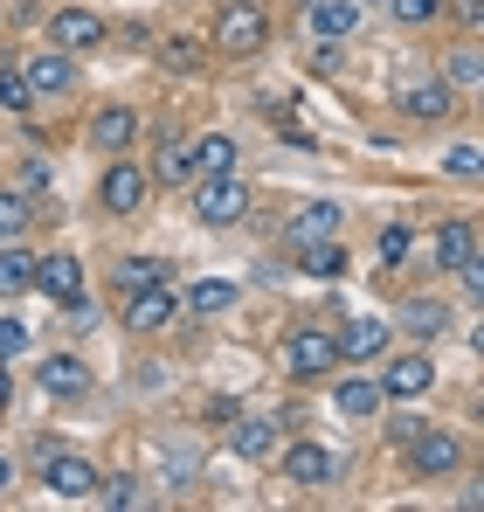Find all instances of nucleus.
Instances as JSON below:
<instances>
[{
	"mask_svg": "<svg viewBox=\"0 0 484 512\" xmlns=\"http://www.w3.org/2000/svg\"><path fill=\"white\" fill-rule=\"evenodd\" d=\"M35 381H42V395H56V402H77L83 388H90V367H83L77 353H49Z\"/></svg>",
	"mask_w": 484,
	"mask_h": 512,
	"instance_id": "obj_14",
	"label": "nucleus"
},
{
	"mask_svg": "<svg viewBox=\"0 0 484 512\" xmlns=\"http://www.w3.org/2000/svg\"><path fill=\"white\" fill-rule=\"evenodd\" d=\"M146 187H153V173H146V167L111 160L104 180H97V201H104V215H139V208H146Z\"/></svg>",
	"mask_w": 484,
	"mask_h": 512,
	"instance_id": "obj_4",
	"label": "nucleus"
},
{
	"mask_svg": "<svg viewBox=\"0 0 484 512\" xmlns=\"http://www.w3.org/2000/svg\"><path fill=\"white\" fill-rule=\"evenodd\" d=\"M28 346V333H21V319H0V360H14Z\"/></svg>",
	"mask_w": 484,
	"mask_h": 512,
	"instance_id": "obj_36",
	"label": "nucleus"
},
{
	"mask_svg": "<svg viewBox=\"0 0 484 512\" xmlns=\"http://www.w3.org/2000/svg\"><path fill=\"white\" fill-rule=\"evenodd\" d=\"M298 270L332 284V277H346V250H339L332 236H319V243H298Z\"/></svg>",
	"mask_w": 484,
	"mask_h": 512,
	"instance_id": "obj_23",
	"label": "nucleus"
},
{
	"mask_svg": "<svg viewBox=\"0 0 484 512\" xmlns=\"http://www.w3.org/2000/svg\"><path fill=\"white\" fill-rule=\"evenodd\" d=\"M450 77H457V84H464V90H478V49H464V56L450 63Z\"/></svg>",
	"mask_w": 484,
	"mask_h": 512,
	"instance_id": "obj_37",
	"label": "nucleus"
},
{
	"mask_svg": "<svg viewBox=\"0 0 484 512\" xmlns=\"http://www.w3.org/2000/svg\"><path fill=\"white\" fill-rule=\"evenodd\" d=\"M153 56H160L166 70H180V77L201 70V42H194V35H166V42H153Z\"/></svg>",
	"mask_w": 484,
	"mask_h": 512,
	"instance_id": "obj_28",
	"label": "nucleus"
},
{
	"mask_svg": "<svg viewBox=\"0 0 484 512\" xmlns=\"http://www.w3.org/2000/svg\"><path fill=\"white\" fill-rule=\"evenodd\" d=\"M139 139V118L125 111V104H111V111H97V125H90V146L97 153H125Z\"/></svg>",
	"mask_w": 484,
	"mask_h": 512,
	"instance_id": "obj_20",
	"label": "nucleus"
},
{
	"mask_svg": "<svg viewBox=\"0 0 484 512\" xmlns=\"http://www.w3.org/2000/svg\"><path fill=\"white\" fill-rule=\"evenodd\" d=\"M408 243H415V236H408V222H388V229H381V270H402Z\"/></svg>",
	"mask_w": 484,
	"mask_h": 512,
	"instance_id": "obj_30",
	"label": "nucleus"
},
{
	"mask_svg": "<svg viewBox=\"0 0 484 512\" xmlns=\"http://www.w3.org/2000/svg\"><path fill=\"white\" fill-rule=\"evenodd\" d=\"M35 291H49L56 305L83 298V270H77V256H35Z\"/></svg>",
	"mask_w": 484,
	"mask_h": 512,
	"instance_id": "obj_15",
	"label": "nucleus"
},
{
	"mask_svg": "<svg viewBox=\"0 0 484 512\" xmlns=\"http://www.w3.org/2000/svg\"><path fill=\"white\" fill-rule=\"evenodd\" d=\"M429 256H436V270H464V263H478V229H471L464 215L436 222V243H429Z\"/></svg>",
	"mask_w": 484,
	"mask_h": 512,
	"instance_id": "obj_12",
	"label": "nucleus"
},
{
	"mask_svg": "<svg viewBox=\"0 0 484 512\" xmlns=\"http://www.w3.org/2000/svg\"><path fill=\"white\" fill-rule=\"evenodd\" d=\"M187 160H194V173L222 180V173H236V139H229V132H201V139L187 146Z\"/></svg>",
	"mask_w": 484,
	"mask_h": 512,
	"instance_id": "obj_19",
	"label": "nucleus"
},
{
	"mask_svg": "<svg viewBox=\"0 0 484 512\" xmlns=\"http://www.w3.org/2000/svg\"><path fill=\"white\" fill-rule=\"evenodd\" d=\"M21 77L35 97H70L77 90V56H63V49H35L28 63H21Z\"/></svg>",
	"mask_w": 484,
	"mask_h": 512,
	"instance_id": "obj_8",
	"label": "nucleus"
},
{
	"mask_svg": "<svg viewBox=\"0 0 484 512\" xmlns=\"http://www.w3.org/2000/svg\"><path fill=\"white\" fill-rule=\"evenodd\" d=\"M402 111H408V118H422V125H436V118H450V111H457V97H450L443 77H422V84L402 90Z\"/></svg>",
	"mask_w": 484,
	"mask_h": 512,
	"instance_id": "obj_16",
	"label": "nucleus"
},
{
	"mask_svg": "<svg viewBox=\"0 0 484 512\" xmlns=\"http://www.w3.org/2000/svg\"><path fill=\"white\" fill-rule=\"evenodd\" d=\"M111 277H118V291H146V284H166L173 277V263H160V256H125Z\"/></svg>",
	"mask_w": 484,
	"mask_h": 512,
	"instance_id": "obj_25",
	"label": "nucleus"
},
{
	"mask_svg": "<svg viewBox=\"0 0 484 512\" xmlns=\"http://www.w3.org/2000/svg\"><path fill=\"white\" fill-rule=\"evenodd\" d=\"M332 402H339V416H374L388 395H381V381H374V374H346V381L332 388Z\"/></svg>",
	"mask_w": 484,
	"mask_h": 512,
	"instance_id": "obj_21",
	"label": "nucleus"
},
{
	"mask_svg": "<svg viewBox=\"0 0 484 512\" xmlns=\"http://www.w3.org/2000/svg\"><path fill=\"white\" fill-rule=\"evenodd\" d=\"M21 187H28V194L49 187V160H28V167H21Z\"/></svg>",
	"mask_w": 484,
	"mask_h": 512,
	"instance_id": "obj_39",
	"label": "nucleus"
},
{
	"mask_svg": "<svg viewBox=\"0 0 484 512\" xmlns=\"http://www.w3.org/2000/svg\"><path fill=\"white\" fill-rule=\"evenodd\" d=\"M0 111H14V118L35 111V90H28V77H21L14 63H0Z\"/></svg>",
	"mask_w": 484,
	"mask_h": 512,
	"instance_id": "obj_29",
	"label": "nucleus"
},
{
	"mask_svg": "<svg viewBox=\"0 0 484 512\" xmlns=\"http://www.w3.org/2000/svg\"><path fill=\"white\" fill-rule=\"evenodd\" d=\"M443 167L457 173V180H478L484 160H478V146H450V153H443Z\"/></svg>",
	"mask_w": 484,
	"mask_h": 512,
	"instance_id": "obj_35",
	"label": "nucleus"
},
{
	"mask_svg": "<svg viewBox=\"0 0 484 512\" xmlns=\"http://www.w3.org/2000/svg\"><path fill=\"white\" fill-rule=\"evenodd\" d=\"M263 42H270V14H263V7L236 0V7L215 14V49H222V56H256Z\"/></svg>",
	"mask_w": 484,
	"mask_h": 512,
	"instance_id": "obj_3",
	"label": "nucleus"
},
{
	"mask_svg": "<svg viewBox=\"0 0 484 512\" xmlns=\"http://www.w3.org/2000/svg\"><path fill=\"white\" fill-rule=\"evenodd\" d=\"M97 499H104V506H111V512H132V506H146V492H139L132 478H111V485L97 478Z\"/></svg>",
	"mask_w": 484,
	"mask_h": 512,
	"instance_id": "obj_31",
	"label": "nucleus"
},
{
	"mask_svg": "<svg viewBox=\"0 0 484 512\" xmlns=\"http://www.w3.org/2000/svg\"><path fill=\"white\" fill-rule=\"evenodd\" d=\"M7 485H14V464H7V457H0V492H7Z\"/></svg>",
	"mask_w": 484,
	"mask_h": 512,
	"instance_id": "obj_42",
	"label": "nucleus"
},
{
	"mask_svg": "<svg viewBox=\"0 0 484 512\" xmlns=\"http://www.w3.org/2000/svg\"><path fill=\"white\" fill-rule=\"evenodd\" d=\"M236 298H242L236 284H222V277H201V284H194V291H187L180 305H187V312H201V319H215V312H229Z\"/></svg>",
	"mask_w": 484,
	"mask_h": 512,
	"instance_id": "obj_24",
	"label": "nucleus"
},
{
	"mask_svg": "<svg viewBox=\"0 0 484 512\" xmlns=\"http://www.w3.org/2000/svg\"><path fill=\"white\" fill-rule=\"evenodd\" d=\"M388 7H395V21H408V28H422V21L443 14V0H388Z\"/></svg>",
	"mask_w": 484,
	"mask_h": 512,
	"instance_id": "obj_34",
	"label": "nucleus"
},
{
	"mask_svg": "<svg viewBox=\"0 0 484 512\" xmlns=\"http://www.w3.org/2000/svg\"><path fill=\"white\" fill-rule=\"evenodd\" d=\"M457 14H464V28H478V21H484V0H457Z\"/></svg>",
	"mask_w": 484,
	"mask_h": 512,
	"instance_id": "obj_40",
	"label": "nucleus"
},
{
	"mask_svg": "<svg viewBox=\"0 0 484 512\" xmlns=\"http://www.w3.org/2000/svg\"><path fill=\"white\" fill-rule=\"evenodd\" d=\"M35 464H42V478H49L56 499H97V464H83L70 450H42Z\"/></svg>",
	"mask_w": 484,
	"mask_h": 512,
	"instance_id": "obj_6",
	"label": "nucleus"
},
{
	"mask_svg": "<svg viewBox=\"0 0 484 512\" xmlns=\"http://www.w3.org/2000/svg\"><path fill=\"white\" fill-rule=\"evenodd\" d=\"M21 229H28V201L21 194H0V243H14Z\"/></svg>",
	"mask_w": 484,
	"mask_h": 512,
	"instance_id": "obj_33",
	"label": "nucleus"
},
{
	"mask_svg": "<svg viewBox=\"0 0 484 512\" xmlns=\"http://www.w3.org/2000/svg\"><path fill=\"white\" fill-rule=\"evenodd\" d=\"M402 319H408V333H443V326H450V312H443V305H429V298H415Z\"/></svg>",
	"mask_w": 484,
	"mask_h": 512,
	"instance_id": "obj_32",
	"label": "nucleus"
},
{
	"mask_svg": "<svg viewBox=\"0 0 484 512\" xmlns=\"http://www.w3.org/2000/svg\"><path fill=\"white\" fill-rule=\"evenodd\" d=\"M388 340H395V326H388V319H353L346 333H332L339 360H381V353H388Z\"/></svg>",
	"mask_w": 484,
	"mask_h": 512,
	"instance_id": "obj_13",
	"label": "nucleus"
},
{
	"mask_svg": "<svg viewBox=\"0 0 484 512\" xmlns=\"http://www.w3.org/2000/svg\"><path fill=\"white\" fill-rule=\"evenodd\" d=\"M229 450H236V457H249V464H263V457L277 450L270 416H229Z\"/></svg>",
	"mask_w": 484,
	"mask_h": 512,
	"instance_id": "obj_17",
	"label": "nucleus"
},
{
	"mask_svg": "<svg viewBox=\"0 0 484 512\" xmlns=\"http://www.w3.org/2000/svg\"><path fill=\"white\" fill-rule=\"evenodd\" d=\"M284 478L305 485V492H325V485L339 478V457H332L325 443H291V450H284Z\"/></svg>",
	"mask_w": 484,
	"mask_h": 512,
	"instance_id": "obj_10",
	"label": "nucleus"
},
{
	"mask_svg": "<svg viewBox=\"0 0 484 512\" xmlns=\"http://www.w3.org/2000/svg\"><path fill=\"white\" fill-rule=\"evenodd\" d=\"M21 291H35V256L0 250V298H21Z\"/></svg>",
	"mask_w": 484,
	"mask_h": 512,
	"instance_id": "obj_26",
	"label": "nucleus"
},
{
	"mask_svg": "<svg viewBox=\"0 0 484 512\" xmlns=\"http://www.w3.org/2000/svg\"><path fill=\"white\" fill-rule=\"evenodd\" d=\"M63 312H70V319H63V326H70V333H90V326H97V319H90V305H83V298H70V305H63Z\"/></svg>",
	"mask_w": 484,
	"mask_h": 512,
	"instance_id": "obj_38",
	"label": "nucleus"
},
{
	"mask_svg": "<svg viewBox=\"0 0 484 512\" xmlns=\"http://www.w3.org/2000/svg\"><path fill=\"white\" fill-rule=\"evenodd\" d=\"M7 395H14V374H7V360H0V409H7Z\"/></svg>",
	"mask_w": 484,
	"mask_h": 512,
	"instance_id": "obj_41",
	"label": "nucleus"
},
{
	"mask_svg": "<svg viewBox=\"0 0 484 512\" xmlns=\"http://www.w3.org/2000/svg\"><path fill=\"white\" fill-rule=\"evenodd\" d=\"M153 173H160V187H180V180L194 173L187 146H180V132H160V160H153Z\"/></svg>",
	"mask_w": 484,
	"mask_h": 512,
	"instance_id": "obj_27",
	"label": "nucleus"
},
{
	"mask_svg": "<svg viewBox=\"0 0 484 512\" xmlns=\"http://www.w3.org/2000/svg\"><path fill=\"white\" fill-rule=\"evenodd\" d=\"M194 215H201L208 229H236L242 215H249V187H242L236 173L208 180V187H201V201H194Z\"/></svg>",
	"mask_w": 484,
	"mask_h": 512,
	"instance_id": "obj_5",
	"label": "nucleus"
},
{
	"mask_svg": "<svg viewBox=\"0 0 484 512\" xmlns=\"http://www.w3.org/2000/svg\"><path fill=\"white\" fill-rule=\"evenodd\" d=\"M381 395H395V402H415V395H429V381H436V367H429V353H395L381 374Z\"/></svg>",
	"mask_w": 484,
	"mask_h": 512,
	"instance_id": "obj_9",
	"label": "nucleus"
},
{
	"mask_svg": "<svg viewBox=\"0 0 484 512\" xmlns=\"http://www.w3.org/2000/svg\"><path fill=\"white\" fill-rule=\"evenodd\" d=\"M180 319V298L166 291V284H146V291H132V305H125V326L132 333H160Z\"/></svg>",
	"mask_w": 484,
	"mask_h": 512,
	"instance_id": "obj_11",
	"label": "nucleus"
},
{
	"mask_svg": "<svg viewBox=\"0 0 484 512\" xmlns=\"http://www.w3.org/2000/svg\"><path fill=\"white\" fill-rule=\"evenodd\" d=\"M367 7H381V0H367Z\"/></svg>",
	"mask_w": 484,
	"mask_h": 512,
	"instance_id": "obj_43",
	"label": "nucleus"
},
{
	"mask_svg": "<svg viewBox=\"0 0 484 512\" xmlns=\"http://www.w3.org/2000/svg\"><path fill=\"white\" fill-rule=\"evenodd\" d=\"M291 243H319V236H339V208L332 201H305L298 215H291V229H284Z\"/></svg>",
	"mask_w": 484,
	"mask_h": 512,
	"instance_id": "obj_22",
	"label": "nucleus"
},
{
	"mask_svg": "<svg viewBox=\"0 0 484 512\" xmlns=\"http://www.w3.org/2000/svg\"><path fill=\"white\" fill-rule=\"evenodd\" d=\"M402 457H408L415 478H450V471L464 464V443H457L450 429H436V423H415L408 443H402Z\"/></svg>",
	"mask_w": 484,
	"mask_h": 512,
	"instance_id": "obj_1",
	"label": "nucleus"
},
{
	"mask_svg": "<svg viewBox=\"0 0 484 512\" xmlns=\"http://www.w3.org/2000/svg\"><path fill=\"white\" fill-rule=\"evenodd\" d=\"M360 28V0H312V35L319 42H346Z\"/></svg>",
	"mask_w": 484,
	"mask_h": 512,
	"instance_id": "obj_18",
	"label": "nucleus"
},
{
	"mask_svg": "<svg viewBox=\"0 0 484 512\" xmlns=\"http://www.w3.org/2000/svg\"><path fill=\"white\" fill-rule=\"evenodd\" d=\"M97 42H104V14H90V7H63V14H49V49L83 56V49H97Z\"/></svg>",
	"mask_w": 484,
	"mask_h": 512,
	"instance_id": "obj_7",
	"label": "nucleus"
},
{
	"mask_svg": "<svg viewBox=\"0 0 484 512\" xmlns=\"http://www.w3.org/2000/svg\"><path fill=\"white\" fill-rule=\"evenodd\" d=\"M339 367V346L325 326H291V340H284V374L291 381H325Z\"/></svg>",
	"mask_w": 484,
	"mask_h": 512,
	"instance_id": "obj_2",
	"label": "nucleus"
}]
</instances>
